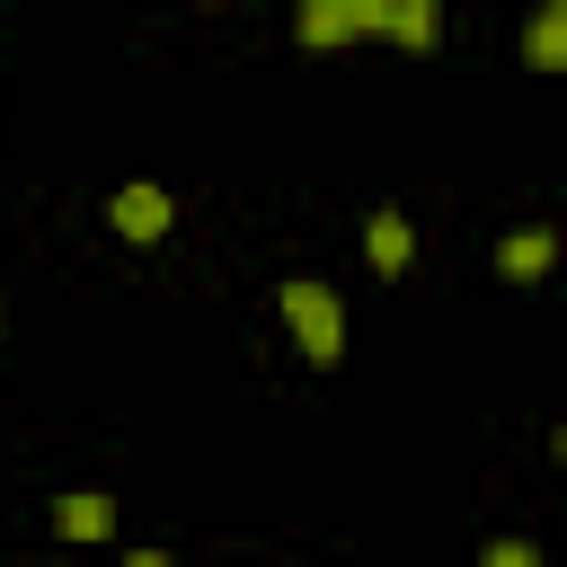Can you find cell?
I'll use <instances>...</instances> for the list:
<instances>
[{
	"label": "cell",
	"mask_w": 567,
	"mask_h": 567,
	"mask_svg": "<svg viewBox=\"0 0 567 567\" xmlns=\"http://www.w3.org/2000/svg\"><path fill=\"white\" fill-rule=\"evenodd\" d=\"M275 310H284V328L301 337V354H310L319 372L346 363V301H337V284H319V275H284V284H275Z\"/></svg>",
	"instance_id": "cell-1"
},
{
	"label": "cell",
	"mask_w": 567,
	"mask_h": 567,
	"mask_svg": "<svg viewBox=\"0 0 567 567\" xmlns=\"http://www.w3.org/2000/svg\"><path fill=\"white\" fill-rule=\"evenodd\" d=\"M292 27H301V44H354V35H390V0H310Z\"/></svg>",
	"instance_id": "cell-2"
},
{
	"label": "cell",
	"mask_w": 567,
	"mask_h": 567,
	"mask_svg": "<svg viewBox=\"0 0 567 567\" xmlns=\"http://www.w3.org/2000/svg\"><path fill=\"white\" fill-rule=\"evenodd\" d=\"M106 221H115V239H133V248H151V239H168V221H177V204H168V186H115V204H106Z\"/></svg>",
	"instance_id": "cell-3"
},
{
	"label": "cell",
	"mask_w": 567,
	"mask_h": 567,
	"mask_svg": "<svg viewBox=\"0 0 567 567\" xmlns=\"http://www.w3.org/2000/svg\"><path fill=\"white\" fill-rule=\"evenodd\" d=\"M549 266H558V230L549 221H523V230L496 239V275L505 284H549Z\"/></svg>",
	"instance_id": "cell-4"
},
{
	"label": "cell",
	"mask_w": 567,
	"mask_h": 567,
	"mask_svg": "<svg viewBox=\"0 0 567 567\" xmlns=\"http://www.w3.org/2000/svg\"><path fill=\"white\" fill-rule=\"evenodd\" d=\"M53 532L62 540H115V496H97V487L53 496Z\"/></svg>",
	"instance_id": "cell-5"
},
{
	"label": "cell",
	"mask_w": 567,
	"mask_h": 567,
	"mask_svg": "<svg viewBox=\"0 0 567 567\" xmlns=\"http://www.w3.org/2000/svg\"><path fill=\"white\" fill-rule=\"evenodd\" d=\"M363 257H372V275H408V257H416L408 213H372V221H363Z\"/></svg>",
	"instance_id": "cell-6"
},
{
	"label": "cell",
	"mask_w": 567,
	"mask_h": 567,
	"mask_svg": "<svg viewBox=\"0 0 567 567\" xmlns=\"http://www.w3.org/2000/svg\"><path fill=\"white\" fill-rule=\"evenodd\" d=\"M523 62H532V71H567V0L532 9V27H523Z\"/></svg>",
	"instance_id": "cell-7"
},
{
	"label": "cell",
	"mask_w": 567,
	"mask_h": 567,
	"mask_svg": "<svg viewBox=\"0 0 567 567\" xmlns=\"http://www.w3.org/2000/svg\"><path fill=\"white\" fill-rule=\"evenodd\" d=\"M390 35H399V44H416V53H425V44H434V35H443V9H434V0H390Z\"/></svg>",
	"instance_id": "cell-8"
},
{
	"label": "cell",
	"mask_w": 567,
	"mask_h": 567,
	"mask_svg": "<svg viewBox=\"0 0 567 567\" xmlns=\"http://www.w3.org/2000/svg\"><path fill=\"white\" fill-rule=\"evenodd\" d=\"M478 567H540V549H532V540H487Z\"/></svg>",
	"instance_id": "cell-9"
},
{
	"label": "cell",
	"mask_w": 567,
	"mask_h": 567,
	"mask_svg": "<svg viewBox=\"0 0 567 567\" xmlns=\"http://www.w3.org/2000/svg\"><path fill=\"white\" fill-rule=\"evenodd\" d=\"M124 567H168V549H142V558H124Z\"/></svg>",
	"instance_id": "cell-10"
},
{
	"label": "cell",
	"mask_w": 567,
	"mask_h": 567,
	"mask_svg": "<svg viewBox=\"0 0 567 567\" xmlns=\"http://www.w3.org/2000/svg\"><path fill=\"white\" fill-rule=\"evenodd\" d=\"M549 452H558V461H567V425H558V434H549Z\"/></svg>",
	"instance_id": "cell-11"
},
{
	"label": "cell",
	"mask_w": 567,
	"mask_h": 567,
	"mask_svg": "<svg viewBox=\"0 0 567 567\" xmlns=\"http://www.w3.org/2000/svg\"><path fill=\"white\" fill-rule=\"evenodd\" d=\"M0 328H9V310H0Z\"/></svg>",
	"instance_id": "cell-12"
}]
</instances>
